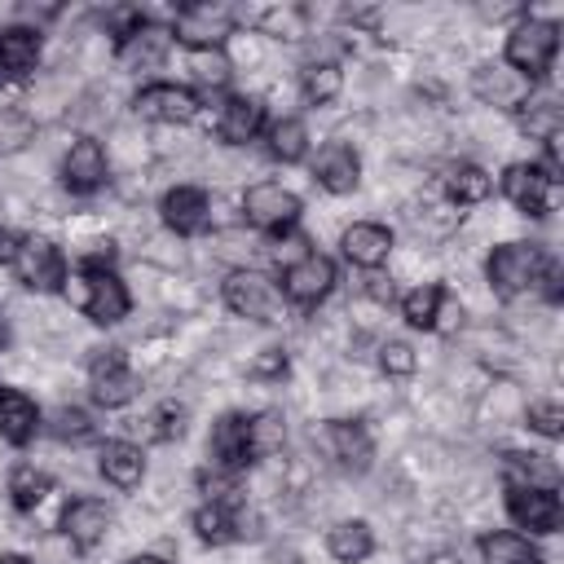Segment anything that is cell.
I'll return each instance as SVG.
<instances>
[{
	"label": "cell",
	"mask_w": 564,
	"mask_h": 564,
	"mask_svg": "<svg viewBox=\"0 0 564 564\" xmlns=\"http://www.w3.org/2000/svg\"><path fill=\"white\" fill-rule=\"evenodd\" d=\"M66 295H70V304L88 317V322H97V326H115V322H123L128 317V286L119 282V273L110 269V264H79V273L70 278V286H66Z\"/></svg>",
	"instance_id": "obj_1"
},
{
	"label": "cell",
	"mask_w": 564,
	"mask_h": 564,
	"mask_svg": "<svg viewBox=\"0 0 564 564\" xmlns=\"http://www.w3.org/2000/svg\"><path fill=\"white\" fill-rule=\"evenodd\" d=\"M546 269H551V260L542 256L538 242H502V247H494V256L485 260L489 286H494L502 300H516V295L533 291Z\"/></svg>",
	"instance_id": "obj_2"
},
{
	"label": "cell",
	"mask_w": 564,
	"mask_h": 564,
	"mask_svg": "<svg viewBox=\"0 0 564 564\" xmlns=\"http://www.w3.org/2000/svg\"><path fill=\"white\" fill-rule=\"evenodd\" d=\"M555 48H560V26L546 18H524L507 35V62L502 66H511L524 79H542L551 70Z\"/></svg>",
	"instance_id": "obj_3"
},
{
	"label": "cell",
	"mask_w": 564,
	"mask_h": 564,
	"mask_svg": "<svg viewBox=\"0 0 564 564\" xmlns=\"http://www.w3.org/2000/svg\"><path fill=\"white\" fill-rule=\"evenodd\" d=\"M225 304L251 322H282V291L256 269H234L225 278Z\"/></svg>",
	"instance_id": "obj_4"
},
{
	"label": "cell",
	"mask_w": 564,
	"mask_h": 564,
	"mask_svg": "<svg viewBox=\"0 0 564 564\" xmlns=\"http://www.w3.org/2000/svg\"><path fill=\"white\" fill-rule=\"evenodd\" d=\"M13 269H18V282H22L26 291L48 295V291H62V286H66V260H62L57 242H48V238H35V234L22 238Z\"/></svg>",
	"instance_id": "obj_5"
},
{
	"label": "cell",
	"mask_w": 564,
	"mask_h": 564,
	"mask_svg": "<svg viewBox=\"0 0 564 564\" xmlns=\"http://www.w3.org/2000/svg\"><path fill=\"white\" fill-rule=\"evenodd\" d=\"M242 212L256 229H269V234H286L295 220H300V198L291 189H282L278 181H260L242 194Z\"/></svg>",
	"instance_id": "obj_6"
},
{
	"label": "cell",
	"mask_w": 564,
	"mask_h": 564,
	"mask_svg": "<svg viewBox=\"0 0 564 564\" xmlns=\"http://www.w3.org/2000/svg\"><path fill=\"white\" fill-rule=\"evenodd\" d=\"M88 370H93V401L106 405V410L128 405L137 397V388H141L137 375H132V366H128V357L119 348H97V357L88 361Z\"/></svg>",
	"instance_id": "obj_7"
},
{
	"label": "cell",
	"mask_w": 564,
	"mask_h": 564,
	"mask_svg": "<svg viewBox=\"0 0 564 564\" xmlns=\"http://www.w3.org/2000/svg\"><path fill=\"white\" fill-rule=\"evenodd\" d=\"M330 286H335V264L326 256H317V251L291 260L286 273H282V295L291 304H304V308H313L317 300H326Z\"/></svg>",
	"instance_id": "obj_8"
},
{
	"label": "cell",
	"mask_w": 564,
	"mask_h": 564,
	"mask_svg": "<svg viewBox=\"0 0 564 564\" xmlns=\"http://www.w3.org/2000/svg\"><path fill=\"white\" fill-rule=\"evenodd\" d=\"M507 516H511L520 529L555 533V529H560V520H564V507H560V494H555V489H524V485H507Z\"/></svg>",
	"instance_id": "obj_9"
},
{
	"label": "cell",
	"mask_w": 564,
	"mask_h": 564,
	"mask_svg": "<svg viewBox=\"0 0 564 564\" xmlns=\"http://www.w3.org/2000/svg\"><path fill=\"white\" fill-rule=\"evenodd\" d=\"M132 110L141 119H154V123H189L198 115V97L181 84H145L132 97Z\"/></svg>",
	"instance_id": "obj_10"
},
{
	"label": "cell",
	"mask_w": 564,
	"mask_h": 564,
	"mask_svg": "<svg viewBox=\"0 0 564 564\" xmlns=\"http://www.w3.org/2000/svg\"><path fill=\"white\" fill-rule=\"evenodd\" d=\"M212 458L220 471H238L247 463H256V449H251V414H220L216 427H212V441H207Z\"/></svg>",
	"instance_id": "obj_11"
},
{
	"label": "cell",
	"mask_w": 564,
	"mask_h": 564,
	"mask_svg": "<svg viewBox=\"0 0 564 564\" xmlns=\"http://www.w3.org/2000/svg\"><path fill=\"white\" fill-rule=\"evenodd\" d=\"M62 185L70 194H93L106 185V150L93 137H75L62 159Z\"/></svg>",
	"instance_id": "obj_12"
},
{
	"label": "cell",
	"mask_w": 564,
	"mask_h": 564,
	"mask_svg": "<svg viewBox=\"0 0 564 564\" xmlns=\"http://www.w3.org/2000/svg\"><path fill=\"white\" fill-rule=\"evenodd\" d=\"M339 247H344V260H348V264H357V269H379V264L388 260V251H392V229H388V225H375V220H357V225L344 229Z\"/></svg>",
	"instance_id": "obj_13"
},
{
	"label": "cell",
	"mask_w": 564,
	"mask_h": 564,
	"mask_svg": "<svg viewBox=\"0 0 564 564\" xmlns=\"http://www.w3.org/2000/svg\"><path fill=\"white\" fill-rule=\"evenodd\" d=\"M110 507L101 502V498H75L66 511H62V533L79 546V551H88V546H97L106 533H110Z\"/></svg>",
	"instance_id": "obj_14"
},
{
	"label": "cell",
	"mask_w": 564,
	"mask_h": 564,
	"mask_svg": "<svg viewBox=\"0 0 564 564\" xmlns=\"http://www.w3.org/2000/svg\"><path fill=\"white\" fill-rule=\"evenodd\" d=\"M229 31V13L212 9V4H185L176 13V40H185L189 48H220Z\"/></svg>",
	"instance_id": "obj_15"
},
{
	"label": "cell",
	"mask_w": 564,
	"mask_h": 564,
	"mask_svg": "<svg viewBox=\"0 0 564 564\" xmlns=\"http://www.w3.org/2000/svg\"><path fill=\"white\" fill-rule=\"evenodd\" d=\"M313 176H317V185H322V189H330V194H352V189H357V181H361V159H357V150H352V145L330 141V145L317 154Z\"/></svg>",
	"instance_id": "obj_16"
},
{
	"label": "cell",
	"mask_w": 564,
	"mask_h": 564,
	"mask_svg": "<svg viewBox=\"0 0 564 564\" xmlns=\"http://www.w3.org/2000/svg\"><path fill=\"white\" fill-rule=\"evenodd\" d=\"M207 194L198 189V185H176V189H167L163 194V220H167V229H176V234H203L207 229Z\"/></svg>",
	"instance_id": "obj_17"
},
{
	"label": "cell",
	"mask_w": 564,
	"mask_h": 564,
	"mask_svg": "<svg viewBox=\"0 0 564 564\" xmlns=\"http://www.w3.org/2000/svg\"><path fill=\"white\" fill-rule=\"evenodd\" d=\"M471 88H476V97H485L494 106H507V110H520L529 101V79L516 75L511 66H480L471 75Z\"/></svg>",
	"instance_id": "obj_18"
},
{
	"label": "cell",
	"mask_w": 564,
	"mask_h": 564,
	"mask_svg": "<svg viewBox=\"0 0 564 564\" xmlns=\"http://www.w3.org/2000/svg\"><path fill=\"white\" fill-rule=\"evenodd\" d=\"M546 189H551V185L538 176L533 163H511V167L502 172V194H507L524 216H546V212H551Z\"/></svg>",
	"instance_id": "obj_19"
},
{
	"label": "cell",
	"mask_w": 564,
	"mask_h": 564,
	"mask_svg": "<svg viewBox=\"0 0 564 564\" xmlns=\"http://www.w3.org/2000/svg\"><path fill=\"white\" fill-rule=\"evenodd\" d=\"M322 441H326L330 458H335V463H344V467H352V471H361V467L370 463V454H375V445H370L366 427H361V423H352V419H330V423H326V432H322Z\"/></svg>",
	"instance_id": "obj_20"
},
{
	"label": "cell",
	"mask_w": 564,
	"mask_h": 564,
	"mask_svg": "<svg viewBox=\"0 0 564 564\" xmlns=\"http://www.w3.org/2000/svg\"><path fill=\"white\" fill-rule=\"evenodd\" d=\"M35 427H40L35 401H31L22 388H4V383H0V436H4L9 445H26V441L35 436Z\"/></svg>",
	"instance_id": "obj_21"
},
{
	"label": "cell",
	"mask_w": 564,
	"mask_h": 564,
	"mask_svg": "<svg viewBox=\"0 0 564 564\" xmlns=\"http://www.w3.org/2000/svg\"><path fill=\"white\" fill-rule=\"evenodd\" d=\"M260 128H264V106L256 97H229L220 106V115H216V132L229 145H247Z\"/></svg>",
	"instance_id": "obj_22"
},
{
	"label": "cell",
	"mask_w": 564,
	"mask_h": 564,
	"mask_svg": "<svg viewBox=\"0 0 564 564\" xmlns=\"http://www.w3.org/2000/svg\"><path fill=\"white\" fill-rule=\"evenodd\" d=\"M40 62V35L26 26H9L0 31V75L4 79H26Z\"/></svg>",
	"instance_id": "obj_23"
},
{
	"label": "cell",
	"mask_w": 564,
	"mask_h": 564,
	"mask_svg": "<svg viewBox=\"0 0 564 564\" xmlns=\"http://www.w3.org/2000/svg\"><path fill=\"white\" fill-rule=\"evenodd\" d=\"M101 476L119 489H137L141 476H145V458H141V445L132 441H106L101 445Z\"/></svg>",
	"instance_id": "obj_24"
},
{
	"label": "cell",
	"mask_w": 564,
	"mask_h": 564,
	"mask_svg": "<svg viewBox=\"0 0 564 564\" xmlns=\"http://www.w3.org/2000/svg\"><path fill=\"white\" fill-rule=\"evenodd\" d=\"M167 40H172V31L167 26H141V31H132L123 44H119V66H128V70H141V66H159L163 62V53H167Z\"/></svg>",
	"instance_id": "obj_25"
},
{
	"label": "cell",
	"mask_w": 564,
	"mask_h": 564,
	"mask_svg": "<svg viewBox=\"0 0 564 564\" xmlns=\"http://www.w3.org/2000/svg\"><path fill=\"white\" fill-rule=\"evenodd\" d=\"M480 560L485 564H542V551L529 538L498 529V533H485L480 538Z\"/></svg>",
	"instance_id": "obj_26"
},
{
	"label": "cell",
	"mask_w": 564,
	"mask_h": 564,
	"mask_svg": "<svg viewBox=\"0 0 564 564\" xmlns=\"http://www.w3.org/2000/svg\"><path fill=\"white\" fill-rule=\"evenodd\" d=\"M326 546H330V555H335L339 564H361V560L375 551V533H370L366 520H339V524L330 529Z\"/></svg>",
	"instance_id": "obj_27"
},
{
	"label": "cell",
	"mask_w": 564,
	"mask_h": 564,
	"mask_svg": "<svg viewBox=\"0 0 564 564\" xmlns=\"http://www.w3.org/2000/svg\"><path fill=\"white\" fill-rule=\"evenodd\" d=\"M502 471H507V485H524V489H555L560 485L555 463H546L542 454H507Z\"/></svg>",
	"instance_id": "obj_28"
},
{
	"label": "cell",
	"mask_w": 564,
	"mask_h": 564,
	"mask_svg": "<svg viewBox=\"0 0 564 564\" xmlns=\"http://www.w3.org/2000/svg\"><path fill=\"white\" fill-rule=\"evenodd\" d=\"M489 189H494V181H489V172L476 167V163H458V167H449V176H445V194H449L458 207L485 203Z\"/></svg>",
	"instance_id": "obj_29"
},
{
	"label": "cell",
	"mask_w": 564,
	"mask_h": 564,
	"mask_svg": "<svg viewBox=\"0 0 564 564\" xmlns=\"http://www.w3.org/2000/svg\"><path fill=\"white\" fill-rule=\"evenodd\" d=\"M194 533L203 538V542H212V546H220V542H229V538H238L242 529H238V516L220 502V498H212V502H203L198 511H194Z\"/></svg>",
	"instance_id": "obj_30"
},
{
	"label": "cell",
	"mask_w": 564,
	"mask_h": 564,
	"mask_svg": "<svg viewBox=\"0 0 564 564\" xmlns=\"http://www.w3.org/2000/svg\"><path fill=\"white\" fill-rule=\"evenodd\" d=\"M300 88H304V97H308L313 106H326V101L339 97V88H344V70H339L335 62H308L304 75H300Z\"/></svg>",
	"instance_id": "obj_31"
},
{
	"label": "cell",
	"mask_w": 564,
	"mask_h": 564,
	"mask_svg": "<svg viewBox=\"0 0 564 564\" xmlns=\"http://www.w3.org/2000/svg\"><path fill=\"white\" fill-rule=\"evenodd\" d=\"M560 123H564V115H560V106H555L551 97H533V101L520 106V128H524L529 137L546 141V145L560 137Z\"/></svg>",
	"instance_id": "obj_32"
},
{
	"label": "cell",
	"mask_w": 564,
	"mask_h": 564,
	"mask_svg": "<svg viewBox=\"0 0 564 564\" xmlns=\"http://www.w3.org/2000/svg\"><path fill=\"white\" fill-rule=\"evenodd\" d=\"M264 137H269V154L282 163H300L308 150V128L300 119H278V123H269Z\"/></svg>",
	"instance_id": "obj_33"
},
{
	"label": "cell",
	"mask_w": 564,
	"mask_h": 564,
	"mask_svg": "<svg viewBox=\"0 0 564 564\" xmlns=\"http://www.w3.org/2000/svg\"><path fill=\"white\" fill-rule=\"evenodd\" d=\"M44 494H48V476H44L40 467L18 463V467L9 471V498H13L18 511H35V507L44 502Z\"/></svg>",
	"instance_id": "obj_34"
},
{
	"label": "cell",
	"mask_w": 564,
	"mask_h": 564,
	"mask_svg": "<svg viewBox=\"0 0 564 564\" xmlns=\"http://www.w3.org/2000/svg\"><path fill=\"white\" fill-rule=\"evenodd\" d=\"M441 300H445V286H419L401 300V313L414 330H432L436 326V313H441Z\"/></svg>",
	"instance_id": "obj_35"
},
{
	"label": "cell",
	"mask_w": 564,
	"mask_h": 564,
	"mask_svg": "<svg viewBox=\"0 0 564 564\" xmlns=\"http://www.w3.org/2000/svg\"><path fill=\"white\" fill-rule=\"evenodd\" d=\"M229 57L225 48H189V75L203 84V88H225L229 84Z\"/></svg>",
	"instance_id": "obj_36"
},
{
	"label": "cell",
	"mask_w": 564,
	"mask_h": 564,
	"mask_svg": "<svg viewBox=\"0 0 564 564\" xmlns=\"http://www.w3.org/2000/svg\"><path fill=\"white\" fill-rule=\"evenodd\" d=\"M31 137H35V119L26 110L0 101V150H22Z\"/></svg>",
	"instance_id": "obj_37"
},
{
	"label": "cell",
	"mask_w": 564,
	"mask_h": 564,
	"mask_svg": "<svg viewBox=\"0 0 564 564\" xmlns=\"http://www.w3.org/2000/svg\"><path fill=\"white\" fill-rule=\"evenodd\" d=\"M282 436H286V427H282V414H273V410H264V414H251V449H256V458H264V454L282 449Z\"/></svg>",
	"instance_id": "obj_38"
},
{
	"label": "cell",
	"mask_w": 564,
	"mask_h": 564,
	"mask_svg": "<svg viewBox=\"0 0 564 564\" xmlns=\"http://www.w3.org/2000/svg\"><path fill=\"white\" fill-rule=\"evenodd\" d=\"M48 432H53L57 441H88V436H93V423H88V414H84V410H75V405H62V410L53 414Z\"/></svg>",
	"instance_id": "obj_39"
},
{
	"label": "cell",
	"mask_w": 564,
	"mask_h": 564,
	"mask_svg": "<svg viewBox=\"0 0 564 564\" xmlns=\"http://www.w3.org/2000/svg\"><path fill=\"white\" fill-rule=\"evenodd\" d=\"M145 423H150L145 432H150L154 441H172V436H181V432H185V410L167 401V405H159V410H154Z\"/></svg>",
	"instance_id": "obj_40"
},
{
	"label": "cell",
	"mask_w": 564,
	"mask_h": 564,
	"mask_svg": "<svg viewBox=\"0 0 564 564\" xmlns=\"http://www.w3.org/2000/svg\"><path fill=\"white\" fill-rule=\"evenodd\" d=\"M529 427L555 441V436L564 432V410H560L555 401H533V405H529Z\"/></svg>",
	"instance_id": "obj_41"
},
{
	"label": "cell",
	"mask_w": 564,
	"mask_h": 564,
	"mask_svg": "<svg viewBox=\"0 0 564 564\" xmlns=\"http://www.w3.org/2000/svg\"><path fill=\"white\" fill-rule=\"evenodd\" d=\"M379 366H383L388 375H410V370H414V348L401 344V339H388V344L379 348Z\"/></svg>",
	"instance_id": "obj_42"
},
{
	"label": "cell",
	"mask_w": 564,
	"mask_h": 564,
	"mask_svg": "<svg viewBox=\"0 0 564 564\" xmlns=\"http://www.w3.org/2000/svg\"><path fill=\"white\" fill-rule=\"evenodd\" d=\"M251 375H256V379H278V375H286V352H282V348H269L264 357L251 361Z\"/></svg>",
	"instance_id": "obj_43"
},
{
	"label": "cell",
	"mask_w": 564,
	"mask_h": 564,
	"mask_svg": "<svg viewBox=\"0 0 564 564\" xmlns=\"http://www.w3.org/2000/svg\"><path fill=\"white\" fill-rule=\"evenodd\" d=\"M366 282H370V286H366V291H370V295H375V300H392V282H388V278H383V273H375V269H370V278H366Z\"/></svg>",
	"instance_id": "obj_44"
},
{
	"label": "cell",
	"mask_w": 564,
	"mask_h": 564,
	"mask_svg": "<svg viewBox=\"0 0 564 564\" xmlns=\"http://www.w3.org/2000/svg\"><path fill=\"white\" fill-rule=\"evenodd\" d=\"M18 242H22V238H13L9 229H0V264H13V260H18Z\"/></svg>",
	"instance_id": "obj_45"
},
{
	"label": "cell",
	"mask_w": 564,
	"mask_h": 564,
	"mask_svg": "<svg viewBox=\"0 0 564 564\" xmlns=\"http://www.w3.org/2000/svg\"><path fill=\"white\" fill-rule=\"evenodd\" d=\"M0 564H31V560H26V555H18V551H4V555H0Z\"/></svg>",
	"instance_id": "obj_46"
},
{
	"label": "cell",
	"mask_w": 564,
	"mask_h": 564,
	"mask_svg": "<svg viewBox=\"0 0 564 564\" xmlns=\"http://www.w3.org/2000/svg\"><path fill=\"white\" fill-rule=\"evenodd\" d=\"M128 564H167V560H159V555H132Z\"/></svg>",
	"instance_id": "obj_47"
},
{
	"label": "cell",
	"mask_w": 564,
	"mask_h": 564,
	"mask_svg": "<svg viewBox=\"0 0 564 564\" xmlns=\"http://www.w3.org/2000/svg\"><path fill=\"white\" fill-rule=\"evenodd\" d=\"M0 344H4V326H0Z\"/></svg>",
	"instance_id": "obj_48"
}]
</instances>
